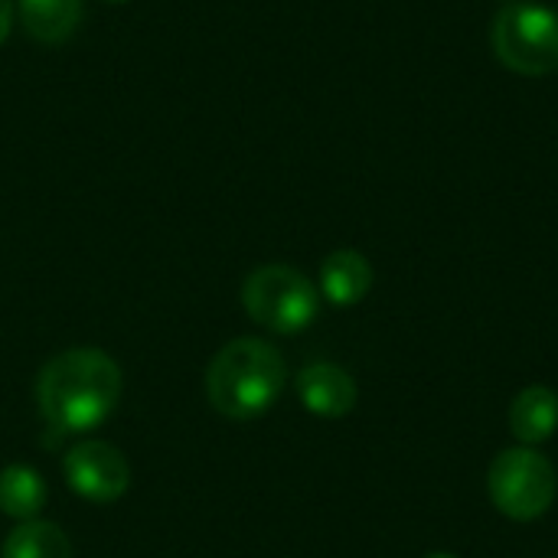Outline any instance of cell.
I'll return each mask as SVG.
<instances>
[{
  "instance_id": "obj_1",
  "label": "cell",
  "mask_w": 558,
  "mask_h": 558,
  "mask_svg": "<svg viewBox=\"0 0 558 558\" xmlns=\"http://www.w3.org/2000/svg\"><path fill=\"white\" fill-rule=\"evenodd\" d=\"M121 399L118 363L92 347L65 350L52 356L36 383V402L43 418L65 435L92 432L101 425Z\"/></svg>"
},
{
  "instance_id": "obj_2",
  "label": "cell",
  "mask_w": 558,
  "mask_h": 558,
  "mask_svg": "<svg viewBox=\"0 0 558 558\" xmlns=\"http://www.w3.org/2000/svg\"><path fill=\"white\" fill-rule=\"evenodd\" d=\"M284 383V356L258 337H239L226 343L206 369L209 405L232 422H248L268 412Z\"/></svg>"
},
{
  "instance_id": "obj_3",
  "label": "cell",
  "mask_w": 558,
  "mask_h": 558,
  "mask_svg": "<svg viewBox=\"0 0 558 558\" xmlns=\"http://www.w3.org/2000/svg\"><path fill=\"white\" fill-rule=\"evenodd\" d=\"M497 59L526 78L558 72V13L543 3H507L490 26Z\"/></svg>"
},
{
  "instance_id": "obj_4",
  "label": "cell",
  "mask_w": 558,
  "mask_h": 558,
  "mask_svg": "<svg viewBox=\"0 0 558 558\" xmlns=\"http://www.w3.org/2000/svg\"><path fill=\"white\" fill-rule=\"evenodd\" d=\"M248 317L275 333H301L317 317L320 298L307 275L288 265L255 268L242 284Z\"/></svg>"
},
{
  "instance_id": "obj_5",
  "label": "cell",
  "mask_w": 558,
  "mask_h": 558,
  "mask_svg": "<svg viewBox=\"0 0 558 558\" xmlns=\"http://www.w3.org/2000/svg\"><path fill=\"white\" fill-rule=\"evenodd\" d=\"M487 490L507 520L530 523L546 517L556 500V468L536 448H510L490 464Z\"/></svg>"
},
{
  "instance_id": "obj_6",
  "label": "cell",
  "mask_w": 558,
  "mask_h": 558,
  "mask_svg": "<svg viewBox=\"0 0 558 558\" xmlns=\"http://www.w3.org/2000/svg\"><path fill=\"white\" fill-rule=\"evenodd\" d=\"M65 481L88 504H114L131 487L124 454L108 441H82L65 454Z\"/></svg>"
},
{
  "instance_id": "obj_7",
  "label": "cell",
  "mask_w": 558,
  "mask_h": 558,
  "mask_svg": "<svg viewBox=\"0 0 558 558\" xmlns=\"http://www.w3.org/2000/svg\"><path fill=\"white\" fill-rule=\"evenodd\" d=\"M298 396L320 418H343L356 405V383L333 363H311L298 376Z\"/></svg>"
},
{
  "instance_id": "obj_8",
  "label": "cell",
  "mask_w": 558,
  "mask_h": 558,
  "mask_svg": "<svg viewBox=\"0 0 558 558\" xmlns=\"http://www.w3.org/2000/svg\"><path fill=\"white\" fill-rule=\"evenodd\" d=\"M369 288H373V265L366 262V255L353 248H337L324 258L320 291L330 304L337 307L360 304L369 294Z\"/></svg>"
},
{
  "instance_id": "obj_9",
  "label": "cell",
  "mask_w": 558,
  "mask_h": 558,
  "mask_svg": "<svg viewBox=\"0 0 558 558\" xmlns=\"http://www.w3.org/2000/svg\"><path fill=\"white\" fill-rule=\"evenodd\" d=\"M16 13L29 39L43 46H62L78 29L82 0H16Z\"/></svg>"
},
{
  "instance_id": "obj_10",
  "label": "cell",
  "mask_w": 558,
  "mask_h": 558,
  "mask_svg": "<svg viewBox=\"0 0 558 558\" xmlns=\"http://www.w3.org/2000/svg\"><path fill=\"white\" fill-rule=\"evenodd\" d=\"M558 428V396L549 386L523 389L510 405V432L523 448L549 441Z\"/></svg>"
},
{
  "instance_id": "obj_11",
  "label": "cell",
  "mask_w": 558,
  "mask_h": 558,
  "mask_svg": "<svg viewBox=\"0 0 558 558\" xmlns=\"http://www.w3.org/2000/svg\"><path fill=\"white\" fill-rule=\"evenodd\" d=\"M43 504H46V484L33 468L10 464L0 471V513L29 523L36 520Z\"/></svg>"
},
{
  "instance_id": "obj_12",
  "label": "cell",
  "mask_w": 558,
  "mask_h": 558,
  "mask_svg": "<svg viewBox=\"0 0 558 558\" xmlns=\"http://www.w3.org/2000/svg\"><path fill=\"white\" fill-rule=\"evenodd\" d=\"M3 558H72V546L56 523L29 520L7 536Z\"/></svg>"
},
{
  "instance_id": "obj_13",
  "label": "cell",
  "mask_w": 558,
  "mask_h": 558,
  "mask_svg": "<svg viewBox=\"0 0 558 558\" xmlns=\"http://www.w3.org/2000/svg\"><path fill=\"white\" fill-rule=\"evenodd\" d=\"M10 26H13V3L0 0V43L10 36Z\"/></svg>"
},
{
  "instance_id": "obj_14",
  "label": "cell",
  "mask_w": 558,
  "mask_h": 558,
  "mask_svg": "<svg viewBox=\"0 0 558 558\" xmlns=\"http://www.w3.org/2000/svg\"><path fill=\"white\" fill-rule=\"evenodd\" d=\"M425 558H458V556H451V553H432V556H425Z\"/></svg>"
},
{
  "instance_id": "obj_15",
  "label": "cell",
  "mask_w": 558,
  "mask_h": 558,
  "mask_svg": "<svg viewBox=\"0 0 558 558\" xmlns=\"http://www.w3.org/2000/svg\"><path fill=\"white\" fill-rule=\"evenodd\" d=\"M108 3H128V0H108Z\"/></svg>"
}]
</instances>
